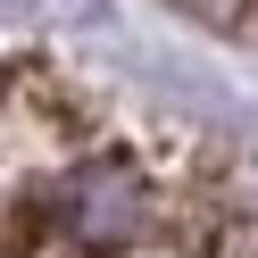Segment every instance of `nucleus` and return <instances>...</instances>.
<instances>
[{"label":"nucleus","mask_w":258,"mask_h":258,"mask_svg":"<svg viewBox=\"0 0 258 258\" xmlns=\"http://www.w3.org/2000/svg\"><path fill=\"white\" fill-rule=\"evenodd\" d=\"M134 225H142V191H134V175H84V183H75V233H84L92 250L134 241Z\"/></svg>","instance_id":"obj_1"}]
</instances>
